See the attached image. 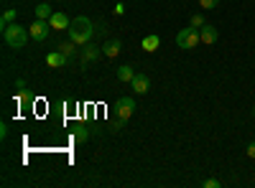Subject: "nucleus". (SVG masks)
Returning <instances> with one entry per match:
<instances>
[{
  "mask_svg": "<svg viewBox=\"0 0 255 188\" xmlns=\"http://www.w3.org/2000/svg\"><path fill=\"white\" fill-rule=\"evenodd\" d=\"M130 87H133V92L145 94L148 89H151V79H148L145 74H135V76H133V81H130Z\"/></svg>",
  "mask_w": 255,
  "mask_h": 188,
  "instance_id": "0eeeda50",
  "label": "nucleus"
},
{
  "mask_svg": "<svg viewBox=\"0 0 255 188\" xmlns=\"http://www.w3.org/2000/svg\"><path fill=\"white\" fill-rule=\"evenodd\" d=\"M69 31V38L74 41L77 46H84V44H90L92 36H95V26H92V20L87 15H77L72 20V26L67 28Z\"/></svg>",
  "mask_w": 255,
  "mask_h": 188,
  "instance_id": "f257e3e1",
  "label": "nucleus"
},
{
  "mask_svg": "<svg viewBox=\"0 0 255 188\" xmlns=\"http://www.w3.org/2000/svg\"><path fill=\"white\" fill-rule=\"evenodd\" d=\"M28 31H31V38L33 41H46L49 38V31H51V23H49V20H44V18H36L33 26Z\"/></svg>",
  "mask_w": 255,
  "mask_h": 188,
  "instance_id": "20e7f679",
  "label": "nucleus"
},
{
  "mask_svg": "<svg viewBox=\"0 0 255 188\" xmlns=\"http://www.w3.org/2000/svg\"><path fill=\"white\" fill-rule=\"evenodd\" d=\"M46 64H49V66H54V69H59V66H64V64H69V59L56 49V51H51V54L46 56Z\"/></svg>",
  "mask_w": 255,
  "mask_h": 188,
  "instance_id": "9d476101",
  "label": "nucleus"
},
{
  "mask_svg": "<svg viewBox=\"0 0 255 188\" xmlns=\"http://www.w3.org/2000/svg\"><path fill=\"white\" fill-rule=\"evenodd\" d=\"M100 56H102V46L84 44V49H82V61H84V64H90V61H95V59H100Z\"/></svg>",
  "mask_w": 255,
  "mask_h": 188,
  "instance_id": "6e6552de",
  "label": "nucleus"
},
{
  "mask_svg": "<svg viewBox=\"0 0 255 188\" xmlns=\"http://www.w3.org/2000/svg\"><path fill=\"white\" fill-rule=\"evenodd\" d=\"M120 51H123V44L115 41V38H110V41H105V44H102V54L105 56H118Z\"/></svg>",
  "mask_w": 255,
  "mask_h": 188,
  "instance_id": "9b49d317",
  "label": "nucleus"
},
{
  "mask_svg": "<svg viewBox=\"0 0 255 188\" xmlns=\"http://www.w3.org/2000/svg\"><path fill=\"white\" fill-rule=\"evenodd\" d=\"M253 115H255V107H253Z\"/></svg>",
  "mask_w": 255,
  "mask_h": 188,
  "instance_id": "5701e85b",
  "label": "nucleus"
},
{
  "mask_svg": "<svg viewBox=\"0 0 255 188\" xmlns=\"http://www.w3.org/2000/svg\"><path fill=\"white\" fill-rule=\"evenodd\" d=\"M158 46H161V38H158L156 33L145 36V38H143V44H140V49H143V51H156Z\"/></svg>",
  "mask_w": 255,
  "mask_h": 188,
  "instance_id": "f8f14e48",
  "label": "nucleus"
},
{
  "mask_svg": "<svg viewBox=\"0 0 255 188\" xmlns=\"http://www.w3.org/2000/svg\"><path fill=\"white\" fill-rule=\"evenodd\" d=\"M87 137H90L87 127H84V125H79V127L74 130V140H77V142H87Z\"/></svg>",
  "mask_w": 255,
  "mask_h": 188,
  "instance_id": "f3484780",
  "label": "nucleus"
},
{
  "mask_svg": "<svg viewBox=\"0 0 255 188\" xmlns=\"http://www.w3.org/2000/svg\"><path fill=\"white\" fill-rule=\"evenodd\" d=\"M28 38H31V31L23 28V26H18V23H10V26L3 28V41L10 49H23L28 44Z\"/></svg>",
  "mask_w": 255,
  "mask_h": 188,
  "instance_id": "f03ea898",
  "label": "nucleus"
},
{
  "mask_svg": "<svg viewBox=\"0 0 255 188\" xmlns=\"http://www.w3.org/2000/svg\"><path fill=\"white\" fill-rule=\"evenodd\" d=\"M49 23H51V28H56V31H64V28H69L72 26V20L64 15V13H54L51 18H49Z\"/></svg>",
  "mask_w": 255,
  "mask_h": 188,
  "instance_id": "1a4fd4ad",
  "label": "nucleus"
},
{
  "mask_svg": "<svg viewBox=\"0 0 255 188\" xmlns=\"http://www.w3.org/2000/svg\"><path fill=\"white\" fill-rule=\"evenodd\" d=\"M199 36H202V44H217V38H220V31H217L215 26L204 23V26L199 28Z\"/></svg>",
  "mask_w": 255,
  "mask_h": 188,
  "instance_id": "423d86ee",
  "label": "nucleus"
},
{
  "mask_svg": "<svg viewBox=\"0 0 255 188\" xmlns=\"http://www.w3.org/2000/svg\"><path fill=\"white\" fill-rule=\"evenodd\" d=\"M199 3H202V8L212 10V8H217V5H220V0H199Z\"/></svg>",
  "mask_w": 255,
  "mask_h": 188,
  "instance_id": "6ab92c4d",
  "label": "nucleus"
},
{
  "mask_svg": "<svg viewBox=\"0 0 255 188\" xmlns=\"http://www.w3.org/2000/svg\"><path fill=\"white\" fill-rule=\"evenodd\" d=\"M115 110H118V117L128 120V117L133 115V110H135V102H133V97H120V99H118V104H115Z\"/></svg>",
  "mask_w": 255,
  "mask_h": 188,
  "instance_id": "39448f33",
  "label": "nucleus"
},
{
  "mask_svg": "<svg viewBox=\"0 0 255 188\" xmlns=\"http://www.w3.org/2000/svg\"><path fill=\"white\" fill-rule=\"evenodd\" d=\"M54 15V10H51V5L49 3H41V5H36V18H44V20H49Z\"/></svg>",
  "mask_w": 255,
  "mask_h": 188,
  "instance_id": "2eb2a0df",
  "label": "nucleus"
},
{
  "mask_svg": "<svg viewBox=\"0 0 255 188\" xmlns=\"http://www.w3.org/2000/svg\"><path fill=\"white\" fill-rule=\"evenodd\" d=\"M245 153H248V158H255V142H250V145H248Z\"/></svg>",
  "mask_w": 255,
  "mask_h": 188,
  "instance_id": "4be33fe9",
  "label": "nucleus"
},
{
  "mask_svg": "<svg viewBox=\"0 0 255 188\" xmlns=\"http://www.w3.org/2000/svg\"><path fill=\"white\" fill-rule=\"evenodd\" d=\"M31 99H33V97H31L28 92H23V94L18 97V104H31Z\"/></svg>",
  "mask_w": 255,
  "mask_h": 188,
  "instance_id": "aec40b11",
  "label": "nucleus"
},
{
  "mask_svg": "<svg viewBox=\"0 0 255 188\" xmlns=\"http://www.w3.org/2000/svg\"><path fill=\"white\" fill-rule=\"evenodd\" d=\"M207 23V20H204V15L202 13H197V15H191V26H194V28H202Z\"/></svg>",
  "mask_w": 255,
  "mask_h": 188,
  "instance_id": "a211bd4d",
  "label": "nucleus"
},
{
  "mask_svg": "<svg viewBox=\"0 0 255 188\" xmlns=\"http://www.w3.org/2000/svg\"><path fill=\"white\" fill-rule=\"evenodd\" d=\"M10 23H15V10H13V8H10V10H5V13H3V18H0V26H3V28H5V26H10Z\"/></svg>",
  "mask_w": 255,
  "mask_h": 188,
  "instance_id": "dca6fc26",
  "label": "nucleus"
},
{
  "mask_svg": "<svg viewBox=\"0 0 255 188\" xmlns=\"http://www.w3.org/2000/svg\"><path fill=\"white\" fill-rule=\"evenodd\" d=\"M204 188H220V181L217 178H207L204 181Z\"/></svg>",
  "mask_w": 255,
  "mask_h": 188,
  "instance_id": "412c9836",
  "label": "nucleus"
},
{
  "mask_svg": "<svg viewBox=\"0 0 255 188\" xmlns=\"http://www.w3.org/2000/svg\"><path fill=\"white\" fill-rule=\"evenodd\" d=\"M59 51H61L64 56H67V59L72 61V59H74V54H77V44L69 38V41H64V44H59Z\"/></svg>",
  "mask_w": 255,
  "mask_h": 188,
  "instance_id": "ddd939ff",
  "label": "nucleus"
},
{
  "mask_svg": "<svg viewBox=\"0 0 255 188\" xmlns=\"http://www.w3.org/2000/svg\"><path fill=\"white\" fill-rule=\"evenodd\" d=\"M199 41H202V36H199V28H194V26H189V28H181L179 33H176V46L179 49H197L199 46Z\"/></svg>",
  "mask_w": 255,
  "mask_h": 188,
  "instance_id": "7ed1b4c3",
  "label": "nucleus"
},
{
  "mask_svg": "<svg viewBox=\"0 0 255 188\" xmlns=\"http://www.w3.org/2000/svg\"><path fill=\"white\" fill-rule=\"evenodd\" d=\"M133 76H135L133 66H128V64H125V66H120V69H118V79H120V81H128V84H130Z\"/></svg>",
  "mask_w": 255,
  "mask_h": 188,
  "instance_id": "4468645a",
  "label": "nucleus"
}]
</instances>
